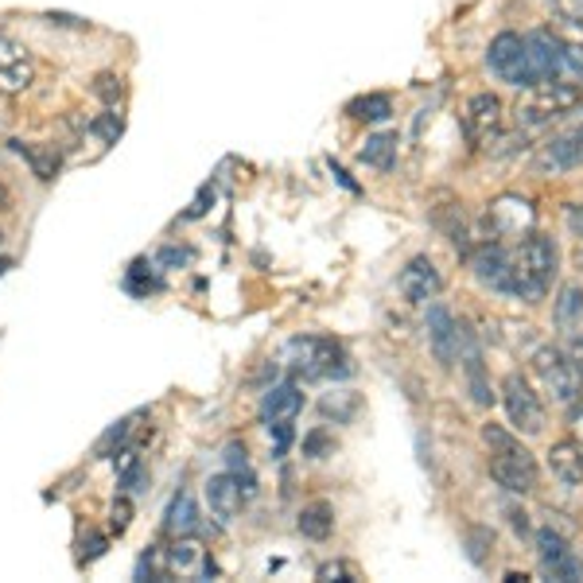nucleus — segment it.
I'll return each instance as SVG.
<instances>
[{"label": "nucleus", "instance_id": "40", "mask_svg": "<svg viewBox=\"0 0 583 583\" xmlns=\"http://www.w3.org/2000/svg\"><path fill=\"white\" fill-rule=\"evenodd\" d=\"M568 230L575 237H583V206H568Z\"/></svg>", "mask_w": 583, "mask_h": 583}, {"label": "nucleus", "instance_id": "35", "mask_svg": "<svg viewBox=\"0 0 583 583\" xmlns=\"http://www.w3.org/2000/svg\"><path fill=\"white\" fill-rule=\"evenodd\" d=\"M94 132H102L106 140H117V137H121V117H117V114H102L94 121Z\"/></svg>", "mask_w": 583, "mask_h": 583}, {"label": "nucleus", "instance_id": "29", "mask_svg": "<svg viewBox=\"0 0 583 583\" xmlns=\"http://www.w3.org/2000/svg\"><path fill=\"white\" fill-rule=\"evenodd\" d=\"M354 409H358V398H354V393H347V389H342V393H327V398L319 401V413L335 416V421H350V416H354Z\"/></svg>", "mask_w": 583, "mask_h": 583}, {"label": "nucleus", "instance_id": "23", "mask_svg": "<svg viewBox=\"0 0 583 583\" xmlns=\"http://www.w3.org/2000/svg\"><path fill=\"white\" fill-rule=\"evenodd\" d=\"M12 152L24 156V163L32 168L35 179H43V183H51V179L59 176V148L55 145H32V140H12Z\"/></svg>", "mask_w": 583, "mask_h": 583}, {"label": "nucleus", "instance_id": "25", "mask_svg": "<svg viewBox=\"0 0 583 583\" xmlns=\"http://www.w3.org/2000/svg\"><path fill=\"white\" fill-rule=\"evenodd\" d=\"M358 156L370 168L393 171V163H398V132H373V137H365V148Z\"/></svg>", "mask_w": 583, "mask_h": 583}, {"label": "nucleus", "instance_id": "30", "mask_svg": "<svg viewBox=\"0 0 583 583\" xmlns=\"http://www.w3.org/2000/svg\"><path fill=\"white\" fill-rule=\"evenodd\" d=\"M552 12H556L568 32H575L583 40V0H552Z\"/></svg>", "mask_w": 583, "mask_h": 583}, {"label": "nucleus", "instance_id": "14", "mask_svg": "<svg viewBox=\"0 0 583 583\" xmlns=\"http://www.w3.org/2000/svg\"><path fill=\"white\" fill-rule=\"evenodd\" d=\"M35 82V63L17 40L0 32V94H24Z\"/></svg>", "mask_w": 583, "mask_h": 583}, {"label": "nucleus", "instance_id": "15", "mask_svg": "<svg viewBox=\"0 0 583 583\" xmlns=\"http://www.w3.org/2000/svg\"><path fill=\"white\" fill-rule=\"evenodd\" d=\"M424 327H428V342H432L436 362L444 365V370H452V365L459 362V324H455V316L447 308H439V304H432Z\"/></svg>", "mask_w": 583, "mask_h": 583}, {"label": "nucleus", "instance_id": "27", "mask_svg": "<svg viewBox=\"0 0 583 583\" xmlns=\"http://www.w3.org/2000/svg\"><path fill=\"white\" fill-rule=\"evenodd\" d=\"M556 82H564V86H575L583 94V43H564V47H560Z\"/></svg>", "mask_w": 583, "mask_h": 583}, {"label": "nucleus", "instance_id": "5", "mask_svg": "<svg viewBox=\"0 0 583 583\" xmlns=\"http://www.w3.org/2000/svg\"><path fill=\"white\" fill-rule=\"evenodd\" d=\"M533 373L541 378L544 393L552 398V405H575L580 401V373L572 370V362H568V354L560 347H537L533 350Z\"/></svg>", "mask_w": 583, "mask_h": 583}, {"label": "nucleus", "instance_id": "38", "mask_svg": "<svg viewBox=\"0 0 583 583\" xmlns=\"http://www.w3.org/2000/svg\"><path fill=\"white\" fill-rule=\"evenodd\" d=\"M324 452H327V436H324V432H311V436L304 439V455H316V459H319Z\"/></svg>", "mask_w": 583, "mask_h": 583}, {"label": "nucleus", "instance_id": "22", "mask_svg": "<svg viewBox=\"0 0 583 583\" xmlns=\"http://www.w3.org/2000/svg\"><path fill=\"white\" fill-rule=\"evenodd\" d=\"M549 470L564 486H583V444L575 439H560L549 447Z\"/></svg>", "mask_w": 583, "mask_h": 583}, {"label": "nucleus", "instance_id": "28", "mask_svg": "<svg viewBox=\"0 0 583 583\" xmlns=\"http://www.w3.org/2000/svg\"><path fill=\"white\" fill-rule=\"evenodd\" d=\"M350 114L358 117V121H389L393 117V102H389L385 94H365L358 97V102H350Z\"/></svg>", "mask_w": 583, "mask_h": 583}, {"label": "nucleus", "instance_id": "4", "mask_svg": "<svg viewBox=\"0 0 583 583\" xmlns=\"http://www.w3.org/2000/svg\"><path fill=\"white\" fill-rule=\"evenodd\" d=\"M533 163L544 176H560V171L583 168V109L580 106L560 121V129L552 132L544 145H537Z\"/></svg>", "mask_w": 583, "mask_h": 583}, {"label": "nucleus", "instance_id": "42", "mask_svg": "<svg viewBox=\"0 0 583 583\" xmlns=\"http://www.w3.org/2000/svg\"><path fill=\"white\" fill-rule=\"evenodd\" d=\"M529 513L526 510H510V521H513V529H518V533H529Z\"/></svg>", "mask_w": 583, "mask_h": 583}, {"label": "nucleus", "instance_id": "39", "mask_svg": "<svg viewBox=\"0 0 583 583\" xmlns=\"http://www.w3.org/2000/svg\"><path fill=\"white\" fill-rule=\"evenodd\" d=\"M160 261L163 265H187V261H191V250H163Z\"/></svg>", "mask_w": 583, "mask_h": 583}, {"label": "nucleus", "instance_id": "34", "mask_svg": "<svg viewBox=\"0 0 583 583\" xmlns=\"http://www.w3.org/2000/svg\"><path fill=\"white\" fill-rule=\"evenodd\" d=\"M268 432H273V455H284L292 444V421L284 424H268Z\"/></svg>", "mask_w": 583, "mask_h": 583}, {"label": "nucleus", "instance_id": "11", "mask_svg": "<svg viewBox=\"0 0 583 583\" xmlns=\"http://www.w3.org/2000/svg\"><path fill=\"white\" fill-rule=\"evenodd\" d=\"M518 265L526 268V276L537 284V288H549L552 276L560 273V250L549 234H526L521 237V250H518Z\"/></svg>", "mask_w": 583, "mask_h": 583}, {"label": "nucleus", "instance_id": "7", "mask_svg": "<svg viewBox=\"0 0 583 583\" xmlns=\"http://www.w3.org/2000/svg\"><path fill=\"white\" fill-rule=\"evenodd\" d=\"M486 66H490V74H495V78L510 82V86H521V89L533 86V78H529L526 35H518V32H498L495 40H490V51H486Z\"/></svg>", "mask_w": 583, "mask_h": 583}, {"label": "nucleus", "instance_id": "43", "mask_svg": "<svg viewBox=\"0 0 583 583\" xmlns=\"http://www.w3.org/2000/svg\"><path fill=\"white\" fill-rule=\"evenodd\" d=\"M51 24H71V28H82V20L78 17H63V12H51Z\"/></svg>", "mask_w": 583, "mask_h": 583}, {"label": "nucleus", "instance_id": "44", "mask_svg": "<svg viewBox=\"0 0 583 583\" xmlns=\"http://www.w3.org/2000/svg\"><path fill=\"white\" fill-rule=\"evenodd\" d=\"M4 206H9V187L0 183V211H4Z\"/></svg>", "mask_w": 583, "mask_h": 583}, {"label": "nucleus", "instance_id": "1", "mask_svg": "<svg viewBox=\"0 0 583 583\" xmlns=\"http://www.w3.org/2000/svg\"><path fill=\"white\" fill-rule=\"evenodd\" d=\"M483 444L490 452V475H495V483L502 490H510V495H529L537 486V478H541L533 452L510 428H502L495 421L483 424Z\"/></svg>", "mask_w": 583, "mask_h": 583}, {"label": "nucleus", "instance_id": "24", "mask_svg": "<svg viewBox=\"0 0 583 583\" xmlns=\"http://www.w3.org/2000/svg\"><path fill=\"white\" fill-rule=\"evenodd\" d=\"M552 324H556V331L572 335L583 327V288L580 284H564L556 296V308H552Z\"/></svg>", "mask_w": 583, "mask_h": 583}, {"label": "nucleus", "instance_id": "2", "mask_svg": "<svg viewBox=\"0 0 583 583\" xmlns=\"http://www.w3.org/2000/svg\"><path fill=\"white\" fill-rule=\"evenodd\" d=\"M470 268H475V280L490 292H502V296H513V300L537 304L544 296V288H537L526 276V268L518 265V253H506L498 242H486L470 253Z\"/></svg>", "mask_w": 583, "mask_h": 583}, {"label": "nucleus", "instance_id": "20", "mask_svg": "<svg viewBox=\"0 0 583 583\" xmlns=\"http://www.w3.org/2000/svg\"><path fill=\"white\" fill-rule=\"evenodd\" d=\"M304 409V393L292 381H284V385H273L265 393V401H261V421L265 424H284V421H296Z\"/></svg>", "mask_w": 583, "mask_h": 583}, {"label": "nucleus", "instance_id": "33", "mask_svg": "<svg viewBox=\"0 0 583 583\" xmlns=\"http://www.w3.org/2000/svg\"><path fill=\"white\" fill-rule=\"evenodd\" d=\"M564 354H568V362H572V370L580 373V381H583V327H580V331H572V335H568V347H564Z\"/></svg>", "mask_w": 583, "mask_h": 583}, {"label": "nucleus", "instance_id": "10", "mask_svg": "<svg viewBox=\"0 0 583 583\" xmlns=\"http://www.w3.org/2000/svg\"><path fill=\"white\" fill-rule=\"evenodd\" d=\"M486 226H490L495 237H526V234H533V226H537V211L529 199H521V194H502V199H495L490 211H486Z\"/></svg>", "mask_w": 583, "mask_h": 583}, {"label": "nucleus", "instance_id": "46", "mask_svg": "<svg viewBox=\"0 0 583 583\" xmlns=\"http://www.w3.org/2000/svg\"><path fill=\"white\" fill-rule=\"evenodd\" d=\"M580 265H583V253H580Z\"/></svg>", "mask_w": 583, "mask_h": 583}, {"label": "nucleus", "instance_id": "12", "mask_svg": "<svg viewBox=\"0 0 583 583\" xmlns=\"http://www.w3.org/2000/svg\"><path fill=\"white\" fill-rule=\"evenodd\" d=\"M537 556H541V568L552 575V580H583V564L575 560V552L568 549L564 533H556L552 526L537 529Z\"/></svg>", "mask_w": 583, "mask_h": 583}, {"label": "nucleus", "instance_id": "6", "mask_svg": "<svg viewBox=\"0 0 583 583\" xmlns=\"http://www.w3.org/2000/svg\"><path fill=\"white\" fill-rule=\"evenodd\" d=\"M288 362L296 373H304L308 381L316 378H342L350 373L347 354H342L339 342L331 339H292L288 342Z\"/></svg>", "mask_w": 583, "mask_h": 583}, {"label": "nucleus", "instance_id": "41", "mask_svg": "<svg viewBox=\"0 0 583 583\" xmlns=\"http://www.w3.org/2000/svg\"><path fill=\"white\" fill-rule=\"evenodd\" d=\"M331 575H347V580H354V572H350L347 564H324L319 568V580H331Z\"/></svg>", "mask_w": 583, "mask_h": 583}, {"label": "nucleus", "instance_id": "21", "mask_svg": "<svg viewBox=\"0 0 583 583\" xmlns=\"http://www.w3.org/2000/svg\"><path fill=\"white\" fill-rule=\"evenodd\" d=\"M203 526V513H199V502H194L187 490H179L168 502V513H163V533L168 537H194Z\"/></svg>", "mask_w": 583, "mask_h": 583}, {"label": "nucleus", "instance_id": "37", "mask_svg": "<svg viewBox=\"0 0 583 583\" xmlns=\"http://www.w3.org/2000/svg\"><path fill=\"white\" fill-rule=\"evenodd\" d=\"M102 552H106V537H89V541L82 544V560H86V564L102 556Z\"/></svg>", "mask_w": 583, "mask_h": 583}, {"label": "nucleus", "instance_id": "32", "mask_svg": "<svg viewBox=\"0 0 583 583\" xmlns=\"http://www.w3.org/2000/svg\"><path fill=\"white\" fill-rule=\"evenodd\" d=\"M129 526H132V502L121 495L114 506H109V533H117V537H121Z\"/></svg>", "mask_w": 583, "mask_h": 583}, {"label": "nucleus", "instance_id": "9", "mask_svg": "<svg viewBox=\"0 0 583 583\" xmlns=\"http://www.w3.org/2000/svg\"><path fill=\"white\" fill-rule=\"evenodd\" d=\"M506 125V109L495 94H475L463 109V132L475 148H490L498 137H502Z\"/></svg>", "mask_w": 583, "mask_h": 583}, {"label": "nucleus", "instance_id": "13", "mask_svg": "<svg viewBox=\"0 0 583 583\" xmlns=\"http://www.w3.org/2000/svg\"><path fill=\"white\" fill-rule=\"evenodd\" d=\"M459 365H463V373H467L470 401L483 409L495 405V389H490V378H486L483 350H478V339H475V331H470V324H459Z\"/></svg>", "mask_w": 583, "mask_h": 583}, {"label": "nucleus", "instance_id": "17", "mask_svg": "<svg viewBox=\"0 0 583 583\" xmlns=\"http://www.w3.org/2000/svg\"><path fill=\"white\" fill-rule=\"evenodd\" d=\"M526 47H529V78H533V86L556 82L564 40H556L552 32H533V35H526Z\"/></svg>", "mask_w": 583, "mask_h": 583}, {"label": "nucleus", "instance_id": "18", "mask_svg": "<svg viewBox=\"0 0 583 583\" xmlns=\"http://www.w3.org/2000/svg\"><path fill=\"white\" fill-rule=\"evenodd\" d=\"M242 502H245L242 486H237V478L230 475V470L206 478V506H211V513L219 521H234V513L242 510Z\"/></svg>", "mask_w": 583, "mask_h": 583}, {"label": "nucleus", "instance_id": "36", "mask_svg": "<svg viewBox=\"0 0 583 583\" xmlns=\"http://www.w3.org/2000/svg\"><path fill=\"white\" fill-rule=\"evenodd\" d=\"M94 89H97V94H102V97H106V102H114V97L121 94V82H117L114 74H102V78H97V86H94Z\"/></svg>", "mask_w": 583, "mask_h": 583}, {"label": "nucleus", "instance_id": "45", "mask_svg": "<svg viewBox=\"0 0 583 583\" xmlns=\"http://www.w3.org/2000/svg\"><path fill=\"white\" fill-rule=\"evenodd\" d=\"M575 432H580V439H583V413H575Z\"/></svg>", "mask_w": 583, "mask_h": 583}, {"label": "nucleus", "instance_id": "26", "mask_svg": "<svg viewBox=\"0 0 583 583\" xmlns=\"http://www.w3.org/2000/svg\"><path fill=\"white\" fill-rule=\"evenodd\" d=\"M296 526H300V533L308 537V541H327L335 529V510L327 502H311L300 510V521H296Z\"/></svg>", "mask_w": 583, "mask_h": 583}, {"label": "nucleus", "instance_id": "3", "mask_svg": "<svg viewBox=\"0 0 583 583\" xmlns=\"http://www.w3.org/2000/svg\"><path fill=\"white\" fill-rule=\"evenodd\" d=\"M580 102H583V94L575 86L541 82V86H529V94L518 102L513 121H518V132H541V129H552V125L564 121Z\"/></svg>", "mask_w": 583, "mask_h": 583}, {"label": "nucleus", "instance_id": "19", "mask_svg": "<svg viewBox=\"0 0 583 583\" xmlns=\"http://www.w3.org/2000/svg\"><path fill=\"white\" fill-rule=\"evenodd\" d=\"M163 560H168V572L171 575H211L214 564L206 560V549L194 537H176V544H171L168 552H163Z\"/></svg>", "mask_w": 583, "mask_h": 583}, {"label": "nucleus", "instance_id": "8", "mask_svg": "<svg viewBox=\"0 0 583 583\" xmlns=\"http://www.w3.org/2000/svg\"><path fill=\"white\" fill-rule=\"evenodd\" d=\"M502 405L518 432H526V436L544 432V405H541V398H537V389L529 385L521 373H510V378L502 381Z\"/></svg>", "mask_w": 583, "mask_h": 583}, {"label": "nucleus", "instance_id": "16", "mask_svg": "<svg viewBox=\"0 0 583 583\" xmlns=\"http://www.w3.org/2000/svg\"><path fill=\"white\" fill-rule=\"evenodd\" d=\"M401 296H405L409 304H428L439 296V288H444V280H439V268L432 265L428 257H413L405 268H401V280H398Z\"/></svg>", "mask_w": 583, "mask_h": 583}, {"label": "nucleus", "instance_id": "31", "mask_svg": "<svg viewBox=\"0 0 583 583\" xmlns=\"http://www.w3.org/2000/svg\"><path fill=\"white\" fill-rule=\"evenodd\" d=\"M137 421H140V413H132V416H125V421H117L114 428L106 432V436H102V444H97V455H109V447H121L125 439H129V432L137 428Z\"/></svg>", "mask_w": 583, "mask_h": 583}]
</instances>
